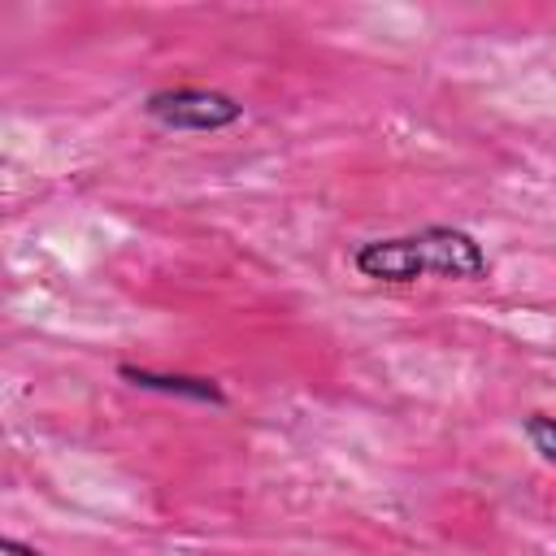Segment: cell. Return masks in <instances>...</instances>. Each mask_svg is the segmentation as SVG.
Masks as SVG:
<instances>
[{
	"mask_svg": "<svg viewBox=\"0 0 556 556\" xmlns=\"http://www.w3.org/2000/svg\"><path fill=\"white\" fill-rule=\"evenodd\" d=\"M0 556H48V552H39V547H30L22 539H0Z\"/></svg>",
	"mask_w": 556,
	"mask_h": 556,
	"instance_id": "cell-5",
	"label": "cell"
},
{
	"mask_svg": "<svg viewBox=\"0 0 556 556\" xmlns=\"http://www.w3.org/2000/svg\"><path fill=\"white\" fill-rule=\"evenodd\" d=\"M521 430H526L530 447H534L547 465H556V417H552V413H530V417L521 421Z\"/></svg>",
	"mask_w": 556,
	"mask_h": 556,
	"instance_id": "cell-4",
	"label": "cell"
},
{
	"mask_svg": "<svg viewBox=\"0 0 556 556\" xmlns=\"http://www.w3.org/2000/svg\"><path fill=\"white\" fill-rule=\"evenodd\" d=\"M117 378L143 391H161V395H182V400H200V404H226V391L213 378H195V374H156L143 365H117Z\"/></svg>",
	"mask_w": 556,
	"mask_h": 556,
	"instance_id": "cell-3",
	"label": "cell"
},
{
	"mask_svg": "<svg viewBox=\"0 0 556 556\" xmlns=\"http://www.w3.org/2000/svg\"><path fill=\"white\" fill-rule=\"evenodd\" d=\"M143 113L165 130H226L243 117V104L213 87H165L143 100Z\"/></svg>",
	"mask_w": 556,
	"mask_h": 556,
	"instance_id": "cell-2",
	"label": "cell"
},
{
	"mask_svg": "<svg viewBox=\"0 0 556 556\" xmlns=\"http://www.w3.org/2000/svg\"><path fill=\"white\" fill-rule=\"evenodd\" d=\"M352 265L361 278L374 282H417V278H447V282H482L491 274V261L482 243L460 226H421L408 235L365 239L352 252Z\"/></svg>",
	"mask_w": 556,
	"mask_h": 556,
	"instance_id": "cell-1",
	"label": "cell"
}]
</instances>
